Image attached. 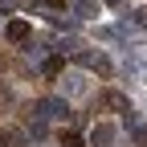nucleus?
I'll use <instances>...</instances> for the list:
<instances>
[{"label":"nucleus","mask_w":147,"mask_h":147,"mask_svg":"<svg viewBox=\"0 0 147 147\" xmlns=\"http://www.w3.org/2000/svg\"><path fill=\"white\" fill-rule=\"evenodd\" d=\"M29 115L45 119V123H49V119H65V115H69V102H65V98H41V102L29 106Z\"/></svg>","instance_id":"nucleus-1"},{"label":"nucleus","mask_w":147,"mask_h":147,"mask_svg":"<svg viewBox=\"0 0 147 147\" xmlns=\"http://www.w3.org/2000/svg\"><path fill=\"white\" fill-rule=\"evenodd\" d=\"M115 139H119V131L110 123H94L90 127V147H115Z\"/></svg>","instance_id":"nucleus-2"},{"label":"nucleus","mask_w":147,"mask_h":147,"mask_svg":"<svg viewBox=\"0 0 147 147\" xmlns=\"http://www.w3.org/2000/svg\"><path fill=\"white\" fill-rule=\"evenodd\" d=\"M69 12L74 21H90V16H98V0H69Z\"/></svg>","instance_id":"nucleus-3"},{"label":"nucleus","mask_w":147,"mask_h":147,"mask_svg":"<svg viewBox=\"0 0 147 147\" xmlns=\"http://www.w3.org/2000/svg\"><path fill=\"white\" fill-rule=\"evenodd\" d=\"M78 61H86L90 69H98V74H110V69H115L106 53H78Z\"/></svg>","instance_id":"nucleus-4"},{"label":"nucleus","mask_w":147,"mask_h":147,"mask_svg":"<svg viewBox=\"0 0 147 147\" xmlns=\"http://www.w3.org/2000/svg\"><path fill=\"white\" fill-rule=\"evenodd\" d=\"M4 37H8L12 45L29 41V21H8V25H4Z\"/></svg>","instance_id":"nucleus-5"},{"label":"nucleus","mask_w":147,"mask_h":147,"mask_svg":"<svg viewBox=\"0 0 147 147\" xmlns=\"http://www.w3.org/2000/svg\"><path fill=\"white\" fill-rule=\"evenodd\" d=\"M102 106H110V110H119V115H131V102H127L123 94H115V90H110V94H102Z\"/></svg>","instance_id":"nucleus-6"},{"label":"nucleus","mask_w":147,"mask_h":147,"mask_svg":"<svg viewBox=\"0 0 147 147\" xmlns=\"http://www.w3.org/2000/svg\"><path fill=\"white\" fill-rule=\"evenodd\" d=\"M65 94H69V98L86 94V78H82V74H69V78H65Z\"/></svg>","instance_id":"nucleus-7"},{"label":"nucleus","mask_w":147,"mask_h":147,"mask_svg":"<svg viewBox=\"0 0 147 147\" xmlns=\"http://www.w3.org/2000/svg\"><path fill=\"white\" fill-rule=\"evenodd\" d=\"M131 25H135V29H143V33H147V4H143V8H135V12H131Z\"/></svg>","instance_id":"nucleus-8"},{"label":"nucleus","mask_w":147,"mask_h":147,"mask_svg":"<svg viewBox=\"0 0 147 147\" xmlns=\"http://www.w3.org/2000/svg\"><path fill=\"white\" fill-rule=\"evenodd\" d=\"M45 74H49V78H57V74H61V57H45V65H41Z\"/></svg>","instance_id":"nucleus-9"},{"label":"nucleus","mask_w":147,"mask_h":147,"mask_svg":"<svg viewBox=\"0 0 147 147\" xmlns=\"http://www.w3.org/2000/svg\"><path fill=\"white\" fill-rule=\"evenodd\" d=\"M98 37H102V41H123V29H110L106 25V29H98Z\"/></svg>","instance_id":"nucleus-10"},{"label":"nucleus","mask_w":147,"mask_h":147,"mask_svg":"<svg viewBox=\"0 0 147 147\" xmlns=\"http://www.w3.org/2000/svg\"><path fill=\"white\" fill-rule=\"evenodd\" d=\"M61 147H86V143H82L78 135H65V139H61Z\"/></svg>","instance_id":"nucleus-11"},{"label":"nucleus","mask_w":147,"mask_h":147,"mask_svg":"<svg viewBox=\"0 0 147 147\" xmlns=\"http://www.w3.org/2000/svg\"><path fill=\"white\" fill-rule=\"evenodd\" d=\"M45 4H49V8H61V4H65V0H45Z\"/></svg>","instance_id":"nucleus-12"},{"label":"nucleus","mask_w":147,"mask_h":147,"mask_svg":"<svg viewBox=\"0 0 147 147\" xmlns=\"http://www.w3.org/2000/svg\"><path fill=\"white\" fill-rule=\"evenodd\" d=\"M106 4H119V0H106Z\"/></svg>","instance_id":"nucleus-13"}]
</instances>
